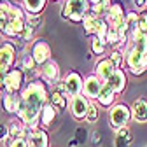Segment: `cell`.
<instances>
[{
	"mask_svg": "<svg viewBox=\"0 0 147 147\" xmlns=\"http://www.w3.org/2000/svg\"><path fill=\"white\" fill-rule=\"evenodd\" d=\"M49 95L51 86L44 82L40 77L26 82L20 93V103H18V112L14 117H18L28 128H39L40 112L49 103Z\"/></svg>",
	"mask_w": 147,
	"mask_h": 147,
	"instance_id": "cell-1",
	"label": "cell"
},
{
	"mask_svg": "<svg viewBox=\"0 0 147 147\" xmlns=\"http://www.w3.org/2000/svg\"><path fill=\"white\" fill-rule=\"evenodd\" d=\"M123 53H124V63L133 76H142L147 72V51L137 49L135 46L128 44Z\"/></svg>",
	"mask_w": 147,
	"mask_h": 147,
	"instance_id": "cell-2",
	"label": "cell"
},
{
	"mask_svg": "<svg viewBox=\"0 0 147 147\" xmlns=\"http://www.w3.org/2000/svg\"><path fill=\"white\" fill-rule=\"evenodd\" d=\"M91 11L89 0H65L61 7V18L72 23H82L84 16Z\"/></svg>",
	"mask_w": 147,
	"mask_h": 147,
	"instance_id": "cell-3",
	"label": "cell"
},
{
	"mask_svg": "<svg viewBox=\"0 0 147 147\" xmlns=\"http://www.w3.org/2000/svg\"><path fill=\"white\" fill-rule=\"evenodd\" d=\"M131 121V109L126 103H114L109 110V123L112 126V130L117 131L121 128L128 126V123Z\"/></svg>",
	"mask_w": 147,
	"mask_h": 147,
	"instance_id": "cell-4",
	"label": "cell"
},
{
	"mask_svg": "<svg viewBox=\"0 0 147 147\" xmlns=\"http://www.w3.org/2000/svg\"><path fill=\"white\" fill-rule=\"evenodd\" d=\"M26 84V77L21 67H12L7 70V77H5V93L11 95H20L21 89Z\"/></svg>",
	"mask_w": 147,
	"mask_h": 147,
	"instance_id": "cell-5",
	"label": "cell"
},
{
	"mask_svg": "<svg viewBox=\"0 0 147 147\" xmlns=\"http://www.w3.org/2000/svg\"><path fill=\"white\" fill-rule=\"evenodd\" d=\"M30 54H32V58L35 60V63L39 67L51 61V47L44 39H35L30 44Z\"/></svg>",
	"mask_w": 147,
	"mask_h": 147,
	"instance_id": "cell-6",
	"label": "cell"
},
{
	"mask_svg": "<svg viewBox=\"0 0 147 147\" xmlns=\"http://www.w3.org/2000/svg\"><path fill=\"white\" fill-rule=\"evenodd\" d=\"M70 114L76 121H86L88 116V110L91 107L89 98H86L84 95H77V96H72L70 98Z\"/></svg>",
	"mask_w": 147,
	"mask_h": 147,
	"instance_id": "cell-7",
	"label": "cell"
},
{
	"mask_svg": "<svg viewBox=\"0 0 147 147\" xmlns=\"http://www.w3.org/2000/svg\"><path fill=\"white\" fill-rule=\"evenodd\" d=\"M63 84H65V89H67V95L72 98V96H77V95H82V86H84V79L79 72L76 70H68L63 77Z\"/></svg>",
	"mask_w": 147,
	"mask_h": 147,
	"instance_id": "cell-8",
	"label": "cell"
},
{
	"mask_svg": "<svg viewBox=\"0 0 147 147\" xmlns=\"http://www.w3.org/2000/svg\"><path fill=\"white\" fill-rule=\"evenodd\" d=\"M103 81L96 76V74H89L84 77V86H82V95L89 100H96V96L100 95V91L103 88Z\"/></svg>",
	"mask_w": 147,
	"mask_h": 147,
	"instance_id": "cell-9",
	"label": "cell"
},
{
	"mask_svg": "<svg viewBox=\"0 0 147 147\" xmlns=\"http://www.w3.org/2000/svg\"><path fill=\"white\" fill-rule=\"evenodd\" d=\"M39 72H40V79H42L44 82H47L49 86H53L54 82L61 81V70H60V65L54 61V60H51V61H47L46 65H42V67L39 68Z\"/></svg>",
	"mask_w": 147,
	"mask_h": 147,
	"instance_id": "cell-10",
	"label": "cell"
},
{
	"mask_svg": "<svg viewBox=\"0 0 147 147\" xmlns=\"http://www.w3.org/2000/svg\"><path fill=\"white\" fill-rule=\"evenodd\" d=\"M30 147H49V135L44 128H28L26 126V137Z\"/></svg>",
	"mask_w": 147,
	"mask_h": 147,
	"instance_id": "cell-11",
	"label": "cell"
},
{
	"mask_svg": "<svg viewBox=\"0 0 147 147\" xmlns=\"http://www.w3.org/2000/svg\"><path fill=\"white\" fill-rule=\"evenodd\" d=\"M16 47L12 46L11 40H5L0 44V67L4 68H12L14 67V61H16Z\"/></svg>",
	"mask_w": 147,
	"mask_h": 147,
	"instance_id": "cell-12",
	"label": "cell"
},
{
	"mask_svg": "<svg viewBox=\"0 0 147 147\" xmlns=\"http://www.w3.org/2000/svg\"><path fill=\"white\" fill-rule=\"evenodd\" d=\"M7 126H9V140L5 142L7 147H9L12 142H16V140L26 137V126H25L20 119H18V117H12V119L7 123Z\"/></svg>",
	"mask_w": 147,
	"mask_h": 147,
	"instance_id": "cell-13",
	"label": "cell"
},
{
	"mask_svg": "<svg viewBox=\"0 0 147 147\" xmlns=\"http://www.w3.org/2000/svg\"><path fill=\"white\" fill-rule=\"evenodd\" d=\"M107 84L112 88V91L116 95H121L126 91V86H128V79H126V74L123 68H117L114 70V74L110 76V79L107 81Z\"/></svg>",
	"mask_w": 147,
	"mask_h": 147,
	"instance_id": "cell-14",
	"label": "cell"
},
{
	"mask_svg": "<svg viewBox=\"0 0 147 147\" xmlns=\"http://www.w3.org/2000/svg\"><path fill=\"white\" fill-rule=\"evenodd\" d=\"M114 65H112V61L109 60V56H103V58H100L96 63H95V74L103 81V82H107L109 79H110V76L114 74Z\"/></svg>",
	"mask_w": 147,
	"mask_h": 147,
	"instance_id": "cell-15",
	"label": "cell"
},
{
	"mask_svg": "<svg viewBox=\"0 0 147 147\" xmlns=\"http://www.w3.org/2000/svg\"><path fill=\"white\" fill-rule=\"evenodd\" d=\"M131 119L137 123H147V100L137 98L131 105Z\"/></svg>",
	"mask_w": 147,
	"mask_h": 147,
	"instance_id": "cell-16",
	"label": "cell"
},
{
	"mask_svg": "<svg viewBox=\"0 0 147 147\" xmlns=\"http://www.w3.org/2000/svg\"><path fill=\"white\" fill-rule=\"evenodd\" d=\"M116 98H117V95L112 91V88H110V86L105 82L103 88H102V91H100V95L96 96V103H98V107L110 109V107L116 103Z\"/></svg>",
	"mask_w": 147,
	"mask_h": 147,
	"instance_id": "cell-17",
	"label": "cell"
},
{
	"mask_svg": "<svg viewBox=\"0 0 147 147\" xmlns=\"http://www.w3.org/2000/svg\"><path fill=\"white\" fill-rule=\"evenodd\" d=\"M56 117H58V110L54 109L51 103H47L42 109V112H40V126L44 128V130L49 128V126H53L54 121H56Z\"/></svg>",
	"mask_w": 147,
	"mask_h": 147,
	"instance_id": "cell-18",
	"label": "cell"
},
{
	"mask_svg": "<svg viewBox=\"0 0 147 147\" xmlns=\"http://www.w3.org/2000/svg\"><path fill=\"white\" fill-rule=\"evenodd\" d=\"M131 144H133V135H131V130L128 126H124V128L116 131L114 147H130Z\"/></svg>",
	"mask_w": 147,
	"mask_h": 147,
	"instance_id": "cell-19",
	"label": "cell"
},
{
	"mask_svg": "<svg viewBox=\"0 0 147 147\" xmlns=\"http://www.w3.org/2000/svg\"><path fill=\"white\" fill-rule=\"evenodd\" d=\"M49 103L56 109L58 112H63V110H67V107L70 105V96H67L63 93H56V91H51Z\"/></svg>",
	"mask_w": 147,
	"mask_h": 147,
	"instance_id": "cell-20",
	"label": "cell"
},
{
	"mask_svg": "<svg viewBox=\"0 0 147 147\" xmlns=\"http://www.w3.org/2000/svg\"><path fill=\"white\" fill-rule=\"evenodd\" d=\"M98 25H100V18H98V16H95L93 12L89 11V12L84 16V20H82V28H84V33H86V35H91V37H95Z\"/></svg>",
	"mask_w": 147,
	"mask_h": 147,
	"instance_id": "cell-21",
	"label": "cell"
},
{
	"mask_svg": "<svg viewBox=\"0 0 147 147\" xmlns=\"http://www.w3.org/2000/svg\"><path fill=\"white\" fill-rule=\"evenodd\" d=\"M21 5L28 14H42L47 5V0H21Z\"/></svg>",
	"mask_w": 147,
	"mask_h": 147,
	"instance_id": "cell-22",
	"label": "cell"
},
{
	"mask_svg": "<svg viewBox=\"0 0 147 147\" xmlns=\"http://www.w3.org/2000/svg\"><path fill=\"white\" fill-rule=\"evenodd\" d=\"M18 103H20V95H11V93H4L2 96V107L7 114L16 116L18 112Z\"/></svg>",
	"mask_w": 147,
	"mask_h": 147,
	"instance_id": "cell-23",
	"label": "cell"
},
{
	"mask_svg": "<svg viewBox=\"0 0 147 147\" xmlns=\"http://www.w3.org/2000/svg\"><path fill=\"white\" fill-rule=\"evenodd\" d=\"M112 0H102V2H98V4H95V5H91V12H93L95 16H98L100 20H103V18L109 14V11H110V7H112Z\"/></svg>",
	"mask_w": 147,
	"mask_h": 147,
	"instance_id": "cell-24",
	"label": "cell"
},
{
	"mask_svg": "<svg viewBox=\"0 0 147 147\" xmlns=\"http://www.w3.org/2000/svg\"><path fill=\"white\" fill-rule=\"evenodd\" d=\"M105 51H107V42L98 39V37H93V39H91V53L100 56V58H103Z\"/></svg>",
	"mask_w": 147,
	"mask_h": 147,
	"instance_id": "cell-25",
	"label": "cell"
},
{
	"mask_svg": "<svg viewBox=\"0 0 147 147\" xmlns=\"http://www.w3.org/2000/svg\"><path fill=\"white\" fill-rule=\"evenodd\" d=\"M109 60L112 61L114 68L117 70V68H121V67L124 65V53H123V51H119V49H114V51H110Z\"/></svg>",
	"mask_w": 147,
	"mask_h": 147,
	"instance_id": "cell-26",
	"label": "cell"
},
{
	"mask_svg": "<svg viewBox=\"0 0 147 147\" xmlns=\"http://www.w3.org/2000/svg\"><path fill=\"white\" fill-rule=\"evenodd\" d=\"M33 35H35V30L26 23V26L23 28V32L20 33V37H18V39H20L23 44H26V46H28V44H32V42L35 40V39H33Z\"/></svg>",
	"mask_w": 147,
	"mask_h": 147,
	"instance_id": "cell-27",
	"label": "cell"
},
{
	"mask_svg": "<svg viewBox=\"0 0 147 147\" xmlns=\"http://www.w3.org/2000/svg\"><path fill=\"white\" fill-rule=\"evenodd\" d=\"M26 23H28L33 30L42 28V25H44V16H42V14H28V12H26Z\"/></svg>",
	"mask_w": 147,
	"mask_h": 147,
	"instance_id": "cell-28",
	"label": "cell"
},
{
	"mask_svg": "<svg viewBox=\"0 0 147 147\" xmlns=\"http://www.w3.org/2000/svg\"><path fill=\"white\" fill-rule=\"evenodd\" d=\"M98 117H100V109H98V105L96 103H91V107H89V110H88V116H86V123H96L98 121Z\"/></svg>",
	"mask_w": 147,
	"mask_h": 147,
	"instance_id": "cell-29",
	"label": "cell"
},
{
	"mask_svg": "<svg viewBox=\"0 0 147 147\" xmlns=\"http://www.w3.org/2000/svg\"><path fill=\"white\" fill-rule=\"evenodd\" d=\"M74 138H76L77 144L81 145V144H86L89 140V133H88V130H86L84 126H79L77 130H76V137H74Z\"/></svg>",
	"mask_w": 147,
	"mask_h": 147,
	"instance_id": "cell-30",
	"label": "cell"
},
{
	"mask_svg": "<svg viewBox=\"0 0 147 147\" xmlns=\"http://www.w3.org/2000/svg\"><path fill=\"white\" fill-rule=\"evenodd\" d=\"M109 25H107V21L105 20H100V25H98V28H96V33H95V37H98V39H102V40H105L107 39V33H109Z\"/></svg>",
	"mask_w": 147,
	"mask_h": 147,
	"instance_id": "cell-31",
	"label": "cell"
},
{
	"mask_svg": "<svg viewBox=\"0 0 147 147\" xmlns=\"http://www.w3.org/2000/svg\"><path fill=\"white\" fill-rule=\"evenodd\" d=\"M137 30H138L140 33L147 35V9L138 14V28H137Z\"/></svg>",
	"mask_w": 147,
	"mask_h": 147,
	"instance_id": "cell-32",
	"label": "cell"
},
{
	"mask_svg": "<svg viewBox=\"0 0 147 147\" xmlns=\"http://www.w3.org/2000/svg\"><path fill=\"white\" fill-rule=\"evenodd\" d=\"M89 142H91V145L93 147H100L102 145V133L96 130V131H93L89 135Z\"/></svg>",
	"mask_w": 147,
	"mask_h": 147,
	"instance_id": "cell-33",
	"label": "cell"
},
{
	"mask_svg": "<svg viewBox=\"0 0 147 147\" xmlns=\"http://www.w3.org/2000/svg\"><path fill=\"white\" fill-rule=\"evenodd\" d=\"M9 140V126L5 123H0V142Z\"/></svg>",
	"mask_w": 147,
	"mask_h": 147,
	"instance_id": "cell-34",
	"label": "cell"
},
{
	"mask_svg": "<svg viewBox=\"0 0 147 147\" xmlns=\"http://www.w3.org/2000/svg\"><path fill=\"white\" fill-rule=\"evenodd\" d=\"M5 77H7V68L0 67V91H5Z\"/></svg>",
	"mask_w": 147,
	"mask_h": 147,
	"instance_id": "cell-35",
	"label": "cell"
},
{
	"mask_svg": "<svg viewBox=\"0 0 147 147\" xmlns=\"http://www.w3.org/2000/svg\"><path fill=\"white\" fill-rule=\"evenodd\" d=\"M9 147H30V144H28V140H26V138H20V140L12 142Z\"/></svg>",
	"mask_w": 147,
	"mask_h": 147,
	"instance_id": "cell-36",
	"label": "cell"
},
{
	"mask_svg": "<svg viewBox=\"0 0 147 147\" xmlns=\"http://www.w3.org/2000/svg\"><path fill=\"white\" fill-rule=\"evenodd\" d=\"M133 5L138 11H145V0H133Z\"/></svg>",
	"mask_w": 147,
	"mask_h": 147,
	"instance_id": "cell-37",
	"label": "cell"
},
{
	"mask_svg": "<svg viewBox=\"0 0 147 147\" xmlns=\"http://www.w3.org/2000/svg\"><path fill=\"white\" fill-rule=\"evenodd\" d=\"M68 145H70V147H76V145H79V144H77V140H76V138H74V140H70V142H68Z\"/></svg>",
	"mask_w": 147,
	"mask_h": 147,
	"instance_id": "cell-38",
	"label": "cell"
},
{
	"mask_svg": "<svg viewBox=\"0 0 147 147\" xmlns=\"http://www.w3.org/2000/svg\"><path fill=\"white\" fill-rule=\"evenodd\" d=\"M98 2H102V0H89V4H91V5H95V4H98Z\"/></svg>",
	"mask_w": 147,
	"mask_h": 147,
	"instance_id": "cell-39",
	"label": "cell"
},
{
	"mask_svg": "<svg viewBox=\"0 0 147 147\" xmlns=\"http://www.w3.org/2000/svg\"><path fill=\"white\" fill-rule=\"evenodd\" d=\"M145 9H147V0H145Z\"/></svg>",
	"mask_w": 147,
	"mask_h": 147,
	"instance_id": "cell-40",
	"label": "cell"
},
{
	"mask_svg": "<svg viewBox=\"0 0 147 147\" xmlns=\"http://www.w3.org/2000/svg\"><path fill=\"white\" fill-rule=\"evenodd\" d=\"M54 2H56V0H54Z\"/></svg>",
	"mask_w": 147,
	"mask_h": 147,
	"instance_id": "cell-41",
	"label": "cell"
},
{
	"mask_svg": "<svg viewBox=\"0 0 147 147\" xmlns=\"http://www.w3.org/2000/svg\"><path fill=\"white\" fill-rule=\"evenodd\" d=\"M145 147H147V145H145Z\"/></svg>",
	"mask_w": 147,
	"mask_h": 147,
	"instance_id": "cell-42",
	"label": "cell"
}]
</instances>
